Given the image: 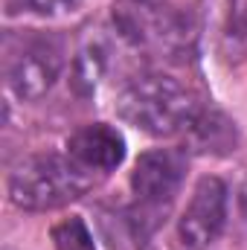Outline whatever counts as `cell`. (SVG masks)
<instances>
[{"label":"cell","instance_id":"6da1fadb","mask_svg":"<svg viewBox=\"0 0 247 250\" xmlns=\"http://www.w3.org/2000/svg\"><path fill=\"white\" fill-rule=\"evenodd\" d=\"M117 111L125 123L151 137L186 131L201 114L195 93L166 73H140L125 82L117 96Z\"/></svg>","mask_w":247,"mask_h":250},{"label":"cell","instance_id":"7a4b0ae2","mask_svg":"<svg viewBox=\"0 0 247 250\" xmlns=\"http://www.w3.org/2000/svg\"><path fill=\"white\" fill-rule=\"evenodd\" d=\"M90 187H93L90 172L76 166L70 157H59V154L26 157L9 175L12 204L29 212L59 209L64 204L82 198Z\"/></svg>","mask_w":247,"mask_h":250},{"label":"cell","instance_id":"3957f363","mask_svg":"<svg viewBox=\"0 0 247 250\" xmlns=\"http://www.w3.org/2000/svg\"><path fill=\"white\" fill-rule=\"evenodd\" d=\"M114 23L125 41L140 50L181 56L189 47L186 18L166 0H117Z\"/></svg>","mask_w":247,"mask_h":250},{"label":"cell","instance_id":"277c9868","mask_svg":"<svg viewBox=\"0 0 247 250\" xmlns=\"http://www.w3.org/2000/svg\"><path fill=\"white\" fill-rule=\"evenodd\" d=\"M64 67V50L62 44L50 35H29L23 38L6 62V82L9 90L18 99H41L56 79L62 76Z\"/></svg>","mask_w":247,"mask_h":250},{"label":"cell","instance_id":"5b68a950","mask_svg":"<svg viewBox=\"0 0 247 250\" xmlns=\"http://www.w3.org/2000/svg\"><path fill=\"white\" fill-rule=\"evenodd\" d=\"M224 224H227V187L218 178H201L178 224L181 242L195 250L206 248L221 236Z\"/></svg>","mask_w":247,"mask_h":250},{"label":"cell","instance_id":"8992f818","mask_svg":"<svg viewBox=\"0 0 247 250\" xmlns=\"http://www.w3.org/2000/svg\"><path fill=\"white\" fill-rule=\"evenodd\" d=\"M184 184V157L172 148L145 151L131 172V189L143 207L160 209L166 207Z\"/></svg>","mask_w":247,"mask_h":250},{"label":"cell","instance_id":"52a82bcc","mask_svg":"<svg viewBox=\"0 0 247 250\" xmlns=\"http://www.w3.org/2000/svg\"><path fill=\"white\" fill-rule=\"evenodd\" d=\"M67 157L84 172H111L123 163L125 140L111 125H84L67 140Z\"/></svg>","mask_w":247,"mask_h":250},{"label":"cell","instance_id":"ba28073f","mask_svg":"<svg viewBox=\"0 0 247 250\" xmlns=\"http://www.w3.org/2000/svg\"><path fill=\"white\" fill-rule=\"evenodd\" d=\"M186 143H189V151H195V154L221 157V154L236 151L239 134H236L233 120H227L224 114H218V111H201L192 120V125L186 128Z\"/></svg>","mask_w":247,"mask_h":250},{"label":"cell","instance_id":"9c48e42d","mask_svg":"<svg viewBox=\"0 0 247 250\" xmlns=\"http://www.w3.org/2000/svg\"><path fill=\"white\" fill-rule=\"evenodd\" d=\"M221 50L230 62L247 59V0H230L221 29Z\"/></svg>","mask_w":247,"mask_h":250},{"label":"cell","instance_id":"30bf717a","mask_svg":"<svg viewBox=\"0 0 247 250\" xmlns=\"http://www.w3.org/2000/svg\"><path fill=\"white\" fill-rule=\"evenodd\" d=\"M53 242H56V250H96L93 236L82 218H64L62 224H56Z\"/></svg>","mask_w":247,"mask_h":250},{"label":"cell","instance_id":"8fae6325","mask_svg":"<svg viewBox=\"0 0 247 250\" xmlns=\"http://www.w3.org/2000/svg\"><path fill=\"white\" fill-rule=\"evenodd\" d=\"M102 64H105V56L99 47H87L79 62H76V87L79 90H93L96 87V79L102 73Z\"/></svg>","mask_w":247,"mask_h":250},{"label":"cell","instance_id":"7c38bea8","mask_svg":"<svg viewBox=\"0 0 247 250\" xmlns=\"http://www.w3.org/2000/svg\"><path fill=\"white\" fill-rule=\"evenodd\" d=\"M12 12H35V15H59L79 6V0H9Z\"/></svg>","mask_w":247,"mask_h":250}]
</instances>
